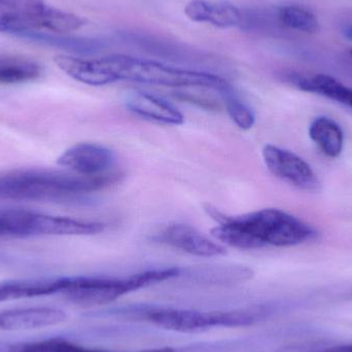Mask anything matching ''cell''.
<instances>
[{
    "label": "cell",
    "mask_w": 352,
    "mask_h": 352,
    "mask_svg": "<svg viewBox=\"0 0 352 352\" xmlns=\"http://www.w3.org/2000/svg\"><path fill=\"white\" fill-rule=\"evenodd\" d=\"M195 278L209 283H235L248 280L252 277V271L244 267H207L195 271Z\"/></svg>",
    "instance_id": "d6986e66"
},
{
    "label": "cell",
    "mask_w": 352,
    "mask_h": 352,
    "mask_svg": "<svg viewBox=\"0 0 352 352\" xmlns=\"http://www.w3.org/2000/svg\"><path fill=\"white\" fill-rule=\"evenodd\" d=\"M184 14L192 22L209 23L221 29L239 26L243 16L238 6L226 0H190Z\"/></svg>",
    "instance_id": "7c38bea8"
},
{
    "label": "cell",
    "mask_w": 352,
    "mask_h": 352,
    "mask_svg": "<svg viewBox=\"0 0 352 352\" xmlns=\"http://www.w3.org/2000/svg\"><path fill=\"white\" fill-rule=\"evenodd\" d=\"M104 230V223L99 221L43 214L25 209L0 210V237L88 236Z\"/></svg>",
    "instance_id": "8992f818"
},
{
    "label": "cell",
    "mask_w": 352,
    "mask_h": 352,
    "mask_svg": "<svg viewBox=\"0 0 352 352\" xmlns=\"http://www.w3.org/2000/svg\"><path fill=\"white\" fill-rule=\"evenodd\" d=\"M119 179L117 173L84 176L51 169H14L0 173V200L80 202Z\"/></svg>",
    "instance_id": "3957f363"
},
{
    "label": "cell",
    "mask_w": 352,
    "mask_h": 352,
    "mask_svg": "<svg viewBox=\"0 0 352 352\" xmlns=\"http://www.w3.org/2000/svg\"><path fill=\"white\" fill-rule=\"evenodd\" d=\"M287 80L300 90L322 95L352 109V88L345 86L333 76L316 74L311 78H305L294 74H289Z\"/></svg>",
    "instance_id": "9a60e30c"
},
{
    "label": "cell",
    "mask_w": 352,
    "mask_h": 352,
    "mask_svg": "<svg viewBox=\"0 0 352 352\" xmlns=\"http://www.w3.org/2000/svg\"><path fill=\"white\" fill-rule=\"evenodd\" d=\"M262 155L269 171L283 182L307 192H316L320 188V179L312 167L295 153L266 144Z\"/></svg>",
    "instance_id": "ba28073f"
},
{
    "label": "cell",
    "mask_w": 352,
    "mask_h": 352,
    "mask_svg": "<svg viewBox=\"0 0 352 352\" xmlns=\"http://www.w3.org/2000/svg\"><path fill=\"white\" fill-rule=\"evenodd\" d=\"M205 210L219 223L211 230V235L237 250H258L267 245L287 248L316 237L310 225L280 209H261L238 217H230L211 206Z\"/></svg>",
    "instance_id": "7a4b0ae2"
},
{
    "label": "cell",
    "mask_w": 352,
    "mask_h": 352,
    "mask_svg": "<svg viewBox=\"0 0 352 352\" xmlns=\"http://www.w3.org/2000/svg\"><path fill=\"white\" fill-rule=\"evenodd\" d=\"M118 314L142 318L160 328L179 333H196L219 328V311L203 312L196 310L175 309L166 307H131L117 310Z\"/></svg>",
    "instance_id": "52a82bcc"
},
{
    "label": "cell",
    "mask_w": 352,
    "mask_h": 352,
    "mask_svg": "<svg viewBox=\"0 0 352 352\" xmlns=\"http://www.w3.org/2000/svg\"><path fill=\"white\" fill-rule=\"evenodd\" d=\"M309 136L320 150L330 158H337L342 153L344 134L340 126L327 117L314 120L309 127Z\"/></svg>",
    "instance_id": "2e32d148"
},
{
    "label": "cell",
    "mask_w": 352,
    "mask_h": 352,
    "mask_svg": "<svg viewBox=\"0 0 352 352\" xmlns=\"http://www.w3.org/2000/svg\"><path fill=\"white\" fill-rule=\"evenodd\" d=\"M113 161V153L105 146L82 142L66 150L57 162L76 175L96 176L109 173Z\"/></svg>",
    "instance_id": "30bf717a"
},
{
    "label": "cell",
    "mask_w": 352,
    "mask_h": 352,
    "mask_svg": "<svg viewBox=\"0 0 352 352\" xmlns=\"http://www.w3.org/2000/svg\"><path fill=\"white\" fill-rule=\"evenodd\" d=\"M311 352H352V343L349 344L333 345L326 349H318Z\"/></svg>",
    "instance_id": "7402d4cb"
},
{
    "label": "cell",
    "mask_w": 352,
    "mask_h": 352,
    "mask_svg": "<svg viewBox=\"0 0 352 352\" xmlns=\"http://www.w3.org/2000/svg\"><path fill=\"white\" fill-rule=\"evenodd\" d=\"M250 346L244 341H223V342L200 343L190 346L171 349L166 352H240Z\"/></svg>",
    "instance_id": "44dd1931"
},
{
    "label": "cell",
    "mask_w": 352,
    "mask_h": 352,
    "mask_svg": "<svg viewBox=\"0 0 352 352\" xmlns=\"http://www.w3.org/2000/svg\"><path fill=\"white\" fill-rule=\"evenodd\" d=\"M279 20L285 26L306 33H316L320 23L314 12L301 6H287L279 12Z\"/></svg>",
    "instance_id": "ffe728a7"
},
{
    "label": "cell",
    "mask_w": 352,
    "mask_h": 352,
    "mask_svg": "<svg viewBox=\"0 0 352 352\" xmlns=\"http://www.w3.org/2000/svg\"><path fill=\"white\" fill-rule=\"evenodd\" d=\"M153 239L200 258H214L227 254V250L221 244L215 243L196 228L186 223H170Z\"/></svg>",
    "instance_id": "9c48e42d"
},
{
    "label": "cell",
    "mask_w": 352,
    "mask_h": 352,
    "mask_svg": "<svg viewBox=\"0 0 352 352\" xmlns=\"http://www.w3.org/2000/svg\"><path fill=\"white\" fill-rule=\"evenodd\" d=\"M179 268L153 269L124 278L103 276L68 277L63 295L72 303L96 306L111 303L126 294L180 276Z\"/></svg>",
    "instance_id": "277c9868"
},
{
    "label": "cell",
    "mask_w": 352,
    "mask_h": 352,
    "mask_svg": "<svg viewBox=\"0 0 352 352\" xmlns=\"http://www.w3.org/2000/svg\"><path fill=\"white\" fill-rule=\"evenodd\" d=\"M219 93L225 103L228 115L235 125L241 130L252 129L256 122L254 113L236 94L232 86L223 89Z\"/></svg>",
    "instance_id": "ac0fdd59"
},
{
    "label": "cell",
    "mask_w": 352,
    "mask_h": 352,
    "mask_svg": "<svg viewBox=\"0 0 352 352\" xmlns=\"http://www.w3.org/2000/svg\"><path fill=\"white\" fill-rule=\"evenodd\" d=\"M124 103L132 113L152 121L173 126L182 125L184 122V115L175 105L150 93L130 91L126 93Z\"/></svg>",
    "instance_id": "8fae6325"
},
{
    "label": "cell",
    "mask_w": 352,
    "mask_h": 352,
    "mask_svg": "<svg viewBox=\"0 0 352 352\" xmlns=\"http://www.w3.org/2000/svg\"><path fill=\"white\" fill-rule=\"evenodd\" d=\"M41 76V67L36 62L23 58H0V84H23Z\"/></svg>",
    "instance_id": "e0dca14e"
},
{
    "label": "cell",
    "mask_w": 352,
    "mask_h": 352,
    "mask_svg": "<svg viewBox=\"0 0 352 352\" xmlns=\"http://www.w3.org/2000/svg\"><path fill=\"white\" fill-rule=\"evenodd\" d=\"M67 316L52 307H26L0 312V329L6 331L32 330L61 324Z\"/></svg>",
    "instance_id": "4fadbf2b"
},
{
    "label": "cell",
    "mask_w": 352,
    "mask_h": 352,
    "mask_svg": "<svg viewBox=\"0 0 352 352\" xmlns=\"http://www.w3.org/2000/svg\"><path fill=\"white\" fill-rule=\"evenodd\" d=\"M351 56H352V50H351Z\"/></svg>",
    "instance_id": "cb8c5ba5"
},
{
    "label": "cell",
    "mask_w": 352,
    "mask_h": 352,
    "mask_svg": "<svg viewBox=\"0 0 352 352\" xmlns=\"http://www.w3.org/2000/svg\"><path fill=\"white\" fill-rule=\"evenodd\" d=\"M57 66L70 78L88 86H107L120 80L171 87L213 89L219 91L231 85L225 78L210 74L167 65L154 60L126 55H109L100 59H85L61 55Z\"/></svg>",
    "instance_id": "6da1fadb"
},
{
    "label": "cell",
    "mask_w": 352,
    "mask_h": 352,
    "mask_svg": "<svg viewBox=\"0 0 352 352\" xmlns=\"http://www.w3.org/2000/svg\"><path fill=\"white\" fill-rule=\"evenodd\" d=\"M343 32H344V35L346 38L351 39V41H352V26L345 27L344 31H343Z\"/></svg>",
    "instance_id": "603a6c76"
},
{
    "label": "cell",
    "mask_w": 352,
    "mask_h": 352,
    "mask_svg": "<svg viewBox=\"0 0 352 352\" xmlns=\"http://www.w3.org/2000/svg\"><path fill=\"white\" fill-rule=\"evenodd\" d=\"M86 24L78 14L64 12L43 0H0V33L72 32Z\"/></svg>",
    "instance_id": "5b68a950"
},
{
    "label": "cell",
    "mask_w": 352,
    "mask_h": 352,
    "mask_svg": "<svg viewBox=\"0 0 352 352\" xmlns=\"http://www.w3.org/2000/svg\"><path fill=\"white\" fill-rule=\"evenodd\" d=\"M67 285V277L57 278L14 279L0 283V302L30 299L62 294Z\"/></svg>",
    "instance_id": "5bb4252c"
}]
</instances>
